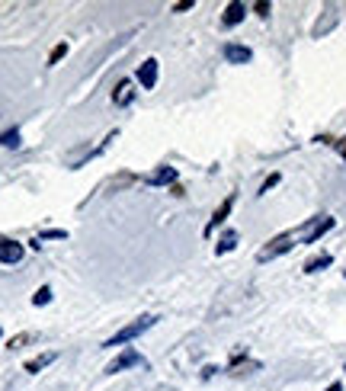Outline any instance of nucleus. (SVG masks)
Segmentation results:
<instances>
[{
  "instance_id": "obj_13",
  "label": "nucleus",
  "mask_w": 346,
  "mask_h": 391,
  "mask_svg": "<svg viewBox=\"0 0 346 391\" xmlns=\"http://www.w3.org/2000/svg\"><path fill=\"white\" fill-rule=\"evenodd\" d=\"M52 359H55V353H45V356H36V359H29V363H26V372H39V369H45Z\"/></svg>"
},
{
  "instance_id": "obj_16",
  "label": "nucleus",
  "mask_w": 346,
  "mask_h": 391,
  "mask_svg": "<svg viewBox=\"0 0 346 391\" xmlns=\"http://www.w3.org/2000/svg\"><path fill=\"white\" fill-rule=\"evenodd\" d=\"M45 302H52V289H48V286H42V289L32 295V305H45Z\"/></svg>"
},
{
  "instance_id": "obj_11",
  "label": "nucleus",
  "mask_w": 346,
  "mask_h": 391,
  "mask_svg": "<svg viewBox=\"0 0 346 391\" xmlns=\"http://www.w3.org/2000/svg\"><path fill=\"white\" fill-rule=\"evenodd\" d=\"M234 247H237V231H225L215 247V253H228V251H234Z\"/></svg>"
},
{
  "instance_id": "obj_19",
  "label": "nucleus",
  "mask_w": 346,
  "mask_h": 391,
  "mask_svg": "<svg viewBox=\"0 0 346 391\" xmlns=\"http://www.w3.org/2000/svg\"><path fill=\"white\" fill-rule=\"evenodd\" d=\"M193 7V0H183V3H177V7H173V13H183V10H189Z\"/></svg>"
},
{
  "instance_id": "obj_5",
  "label": "nucleus",
  "mask_w": 346,
  "mask_h": 391,
  "mask_svg": "<svg viewBox=\"0 0 346 391\" xmlns=\"http://www.w3.org/2000/svg\"><path fill=\"white\" fill-rule=\"evenodd\" d=\"M138 84L144 87V90H154V87H158V61H154V58H148V61L138 65Z\"/></svg>"
},
{
  "instance_id": "obj_1",
  "label": "nucleus",
  "mask_w": 346,
  "mask_h": 391,
  "mask_svg": "<svg viewBox=\"0 0 346 391\" xmlns=\"http://www.w3.org/2000/svg\"><path fill=\"white\" fill-rule=\"evenodd\" d=\"M295 241H299V231L279 234V237H272V241L266 244L260 253H257V260H260V263H270L272 257H282V253H289L292 247H295Z\"/></svg>"
},
{
  "instance_id": "obj_15",
  "label": "nucleus",
  "mask_w": 346,
  "mask_h": 391,
  "mask_svg": "<svg viewBox=\"0 0 346 391\" xmlns=\"http://www.w3.org/2000/svg\"><path fill=\"white\" fill-rule=\"evenodd\" d=\"M65 55H67V42H61V45L52 48V55H48V65H58V61H61Z\"/></svg>"
},
{
  "instance_id": "obj_17",
  "label": "nucleus",
  "mask_w": 346,
  "mask_h": 391,
  "mask_svg": "<svg viewBox=\"0 0 346 391\" xmlns=\"http://www.w3.org/2000/svg\"><path fill=\"white\" fill-rule=\"evenodd\" d=\"M276 183H279V173H272V177H266V183H263V189H260V193H266V189H272V187H276Z\"/></svg>"
},
{
  "instance_id": "obj_8",
  "label": "nucleus",
  "mask_w": 346,
  "mask_h": 391,
  "mask_svg": "<svg viewBox=\"0 0 346 391\" xmlns=\"http://www.w3.org/2000/svg\"><path fill=\"white\" fill-rule=\"evenodd\" d=\"M231 209H234V196H228L225 202H221V205H218V209H215V215L208 218V224H206V234H212V231H215L218 224H221V222H225V218H228V215H231Z\"/></svg>"
},
{
  "instance_id": "obj_2",
  "label": "nucleus",
  "mask_w": 346,
  "mask_h": 391,
  "mask_svg": "<svg viewBox=\"0 0 346 391\" xmlns=\"http://www.w3.org/2000/svg\"><path fill=\"white\" fill-rule=\"evenodd\" d=\"M154 321H158V317H138L135 324L122 327V330H119V334H116V337H109V340H106V346H125V344H129V340H135V337H141V334H144V330H148V327L154 324Z\"/></svg>"
},
{
  "instance_id": "obj_9",
  "label": "nucleus",
  "mask_w": 346,
  "mask_h": 391,
  "mask_svg": "<svg viewBox=\"0 0 346 391\" xmlns=\"http://www.w3.org/2000/svg\"><path fill=\"white\" fill-rule=\"evenodd\" d=\"M225 58L231 61V65H247L253 58V52L250 48H244V45H234V42H228L225 45Z\"/></svg>"
},
{
  "instance_id": "obj_7",
  "label": "nucleus",
  "mask_w": 346,
  "mask_h": 391,
  "mask_svg": "<svg viewBox=\"0 0 346 391\" xmlns=\"http://www.w3.org/2000/svg\"><path fill=\"white\" fill-rule=\"evenodd\" d=\"M144 183H148V187H173V183H177V170L173 167H158L154 173L144 177Z\"/></svg>"
},
{
  "instance_id": "obj_3",
  "label": "nucleus",
  "mask_w": 346,
  "mask_h": 391,
  "mask_svg": "<svg viewBox=\"0 0 346 391\" xmlns=\"http://www.w3.org/2000/svg\"><path fill=\"white\" fill-rule=\"evenodd\" d=\"M330 228H334V218H330V215H318L314 222H308V224H301L299 228V241L301 244H314L321 234H327Z\"/></svg>"
},
{
  "instance_id": "obj_21",
  "label": "nucleus",
  "mask_w": 346,
  "mask_h": 391,
  "mask_svg": "<svg viewBox=\"0 0 346 391\" xmlns=\"http://www.w3.org/2000/svg\"><path fill=\"white\" fill-rule=\"evenodd\" d=\"M324 391H343V385H340V382H334V385H330V388H324Z\"/></svg>"
},
{
  "instance_id": "obj_4",
  "label": "nucleus",
  "mask_w": 346,
  "mask_h": 391,
  "mask_svg": "<svg viewBox=\"0 0 346 391\" xmlns=\"http://www.w3.org/2000/svg\"><path fill=\"white\" fill-rule=\"evenodd\" d=\"M144 359H141V353H135V350H125L122 356H116L113 363L106 366V375H116V372H125V369H131V366H141Z\"/></svg>"
},
{
  "instance_id": "obj_10",
  "label": "nucleus",
  "mask_w": 346,
  "mask_h": 391,
  "mask_svg": "<svg viewBox=\"0 0 346 391\" xmlns=\"http://www.w3.org/2000/svg\"><path fill=\"white\" fill-rule=\"evenodd\" d=\"M244 13H247V7L234 0V3H228V7H225V17H221V23H225V26H237V23L244 19Z\"/></svg>"
},
{
  "instance_id": "obj_12",
  "label": "nucleus",
  "mask_w": 346,
  "mask_h": 391,
  "mask_svg": "<svg viewBox=\"0 0 346 391\" xmlns=\"http://www.w3.org/2000/svg\"><path fill=\"white\" fill-rule=\"evenodd\" d=\"M330 263H334V257H330V253H321V257L305 263V273H318V270H324V266H330Z\"/></svg>"
},
{
  "instance_id": "obj_6",
  "label": "nucleus",
  "mask_w": 346,
  "mask_h": 391,
  "mask_svg": "<svg viewBox=\"0 0 346 391\" xmlns=\"http://www.w3.org/2000/svg\"><path fill=\"white\" fill-rule=\"evenodd\" d=\"M23 244L10 241V237H0V263H19L23 260Z\"/></svg>"
},
{
  "instance_id": "obj_18",
  "label": "nucleus",
  "mask_w": 346,
  "mask_h": 391,
  "mask_svg": "<svg viewBox=\"0 0 346 391\" xmlns=\"http://www.w3.org/2000/svg\"><path fill=\"white\" fill-rule=\"evenodd\" d=\"M253 10H257L260 17H270V3H266V0H263V3H257V7H253Z\"/></svg>"
},
{
  "instance_id": "obj_20",
  "label": "nucleus",
  "mask_w": 346,
  "mask_h": 391,
  "mask_svg": "<svg viewBox=\"0 0 346 391\" xmlns=\"http://www.w3.org/2000/svg\"><path fill=\"white\" fill-rule=\"evenodd\" d=\"M334 145L340 148V154H343V160H346V138H343V141H334Z\"/></svg>"
},
{
  "instance_id": "obj_14",
  "label": "nucleus",
  "mask_w": 346,
  "mask_h": 391,
  "mask_svg": "<svg viewBox=\"0 0 346 391\" xmlns=\"http://www.w3.org/2000/svg\"><path fill=\"white\" fill-rule=\"evenodd\" d=\"M0 145H3V148H19V129L3 131V135H0Z\"/></svg>"
}]
</instances>
